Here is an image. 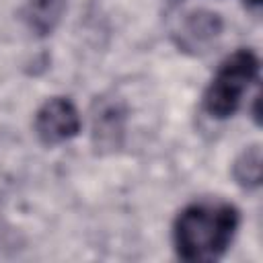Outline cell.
Listing matches in <instances>:
<instances>
[{"label":"cell","instance_id":"obj_2","mask_svg":"<svg viewBox=\"0 0 263 263\" xmlns=\"http://www.w3.org/2000/svg\"><path fill=\"white\" fill-rule=\"evenodd\" d=\"M259 72V60L251 49H238L228 55L203 92V109L210 117L226 119L236 113L251 82Z\"/></svg>","mask_w":263,"mask_h":263},{"label":"cell","instance_id":"obj_7","mask_svg":"<svg viewBox=\"0 0 263 263\" xmlns=\"http://www.w3.org/2000/svg\"><path fill=\"white\" fill-rule=\"evenodd\" d=\"M245 2H247L249 6H253V8H257V6L261 4V0H245Z\"/></svg>","mask_w":263,"mask_h":263},{"label":"cell","instance_id":"obj_5","mask_svg":"<svg viewBox=\"0 0 263 263\" xmlns=\"http://www.w3.org/2000/svg\"><path fill=\"white\" fill-rule=\"evenodd\" d=\"M66 8V0H27L25 2V21L33 33L39 37L49 35Z\"/></svg>","mask_w":263,"mask_h":263},{"label":"cell","instance_id":"obj_1","mask_svg":"<svg viewBox=\"0 0 263 263\" xmlns=\"http://www.w3.org/2000/svg\"><path fill=\"white\" fill-rule=\"evenodd\" d=\"M240 216L228 201H195L175 220L173 242L185 261H216L230 247Z\"/></svg>","mask_w":263,"mask_h":263},{"label":"cell","instance_id":"obj_3","mask_svg":"<svg viewBox=\"0 0 263 263\" xmlns=\"http://www.w3.org/2000/svg\"><path fill=\"white\" fill-rule=\"evenodd\" d=\"M80 132V115L70 99L53 97L35 115V134L45 146L62 144Z\"/></svg>","mask_w":263,"mask_h":263},{"label":"cell","instance_id":"obj_4","mask_svg":"<svg viewBox=\"0 0 263 263\" xmlns=\"http://www.w3.org/2000/svg\"><path fill=\"white\" fill-rule=\"evenodd\" d=\"M222 31V21L216 12L210 10H193L185 16L179 29V45L185 51H205V47L216 41Z\"/></svg>","mask_w":263,"mask_h":263},{"label":"cell","instance_id":"obj_6","mask_svg":"<svg viewBox=\"0 0 263 263\" xmlns=\"http://www.w3.org/2000/svg\"><path fill=\"white\" fill-rule=\"evenodd\" d=\"M232 175L236 183L245 189H255L261 183V150L259 146H251L238 154L232 164Z\"/></svg>","mask_w":263,"mask_h":263}]
</instances>
